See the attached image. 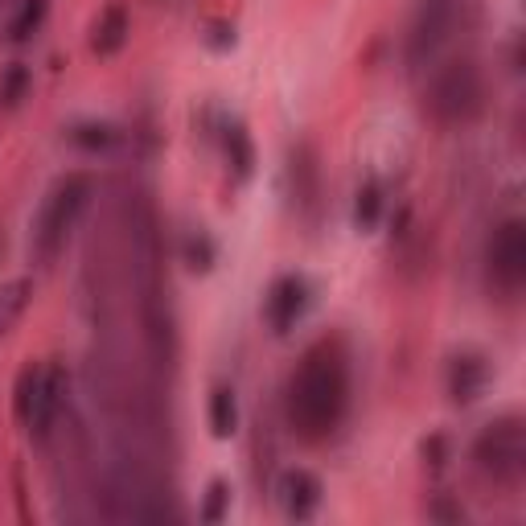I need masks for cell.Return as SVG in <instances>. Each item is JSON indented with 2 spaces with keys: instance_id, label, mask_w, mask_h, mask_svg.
Returning a JSON list of instances; mask_svg holds the SVG:
<instances>
[{
  "instance_id": "52a82bcc",
  "label": "cell",
  "mask_w": 526,
  "mask_h": 526,
  "mask_svg": "<svg viewBox=\"0 0 526 526\" xmlns=\"http://www.w3.org/2000/svg\"><path fill=\"white\" fill-rule=\"evenodd\" d=\"M457 13H461V0H424L416 13V25H411V62L432 58L448 42Z\"/></svg>"
},
{
  "instance_id": "4fadbf2b",
  "label": "cell",
  "mask_w": 526,
  "mask_h": 526,
  "mask_svg": "<svg viewBox=\"0 0 526 526\" xmlns=\"http://www.w3.org/2000/svg\"><path fill=\"white\" fill-rule=\"evenodd\" d=\"M235 424H239V407H235V391L227 387H218L214 399H210V428L218 440H227L235 436Z\"/></svg>"
},
{
  "instance_id": "8fae6325",
  "label": "cell",
  "mask_w": 526,
  "mask_h": 526,
  "mask_svg": "<svg viewBox=\"0 0 526 526\" xmlns=\"http://www.w3.org/2000/svg\"><path fill=\"white\" fill-rule=\"evenodd\" d=\"M29 292H33L29 280L0 284V337H9V329L21 321V313H25V305H29Z\"/></svg>"
},
{
  "instance_id": "ffe728a7",
  "label": "cell",
  "mask_w": 526,
  "mask_h": 526,
  "mask_svg": "<svg viewBox=\"0 0 526 526\" xmlns=\"http://www.w3.org/2000/svg\"><path fill=\"white\" fill-rule=\"evenodd\" d=\"M190 259H194V268H210V243H206V235H198V243L190 239Z\"/></svg>"
},
{
  "instance_id": "7a4b0ae2",
  "label": "cell",
  "mask_w": 526,
  "mask_h": 526,
  "mask_svg": "<svg viewBox=\"0 0 526 526\" xmlns=\"http://www.w3.org/2000/svg\"><path fill=\"white\" fill-rule=\"evenodd\" d=\"M87 198H91V181L83 173L66 177L58 190L46 198L42 218H37V231H33V247H37V259H42V263H54L62 255L74 222H79V214L87 210Z\"/></svg>"
},
{
  "instance_id": "ac0fdd59",
  "label": "cell",
  "mask_w": 526,
  "mask_h": 526,
  "mask_svg": "<svg viewBox=\"0 0 526 526\" xmlns=\"http://www.w3.org/2000/svg\"><path fill=\"white\" fill-rule=\"evenodd\" d=\"M231 494H227V485H210V502H206V522H218V514H222V502H227Z\"/></svg>"
},
{
  "instance_id": "9c48e42d",
  "label": "cell",
  "mask_w": 526,
  "mask_h": 526,
  "mask_svg": "<svg viewBox=\"0 0 526 526\" xmlns=\"http://www.w3.org/2000/svg\"><path fill=\"white\" fill-rule=\"evenodd\" d=\"M280 502H284L288 518H296V522L313 518V510H317V502H321V485H317V477L305 473V469L284 473V481H280Z\"/></svg>"
},
{
  "instance_id": "6da1fadb",
  "label": "cell",
  "mask_w": 526,
  "mask_h": 526,
  "mask_svg": "<svg viewBox=\"0 0 526 526\" xmlns=\"http://www.w3.org/2000/svg\"><path fill=\"white\" fill-rule=\"evenodd\" d=\"M346 403H350L346 358L337 354V346L321 342L305 354V362L288 383V420L305 440H321L342 424Z\"/></svg>"
},
{
  "instance_id": "277c9868",
  "label": "cell",
  "mask_w": 526,
  "mask_h": 526,
  "mask_svg": "<svg viewBox=\"0 0 526 526\" xmlns=\"http://www.w3.org/2000/svg\"><path fill=\"white\" fill-rule=\"evenodd\" d=\"M62 370L58 366H37V370H25L21 374V395H17V411H21V420L33 436H46L54 416H58V407H62Z\"/></svg>"
},
{
  "instance_id": "ba28073f",
  "label": "cell",
  "mask_w": 526,
  "mask_h": 526,
  "mask_svg": "<svg viewBox=\"0 0 526 526\" xmlns=\"http://www.w3.org/2000/svg\"><path fill=\"white\" fill-rule=\"evenodd\" d=\"M305 305H309V284L300 276H284L272 284L268 296H263V321H268L276 333H288L300 321V313H305Z\"/></svg>"
},
{
  "instance_id": "d6986e66",
  "label": "cell",
  "mask_w": 526,
  "mask_h": 526,
  "mask_svg": "<svg viewBox=\"0 0 526 526\" xmlns=\"http://www.w3.org/2000/svg\"><path fill=\"white\" fill-rule=\"evenodd\" d=\"M21 87H25V70L17 66V70H9V79H5V99L17 103V99H21Z\"/></svg>"
},
{
  "instance_id": "5bb4252c",
  "label": "cell",
  "mask_w": 526,
  "mask_h": 526,
  "mask_svg": "<svg viewBox=\"0 0 526 526\" xmlns=\"http://www.w3.org/2000/svg\"><path fill=\"white\" fill-rule=\"evenodd\" d=\"M227 153H231V161H235V173L247 177L251 165H255V153H251V140H247V132H243L239 124L227 128Z\"/></svg>"
},
{
  "instance_id": "8992f818",
  "label": "cell",
  "mask_w": 526,
  "mask_h": 526,
  "mask_svg": "<svg viewBox=\"0 0 526 526\" xmlns=\"http://www.w3.org/2000/svg\"><path fill=\"white\" fill-rule=\"evenodd\" d=\"M481 99V87H477V70L469 62H457L448 66L444 74H436L432 83V111L440 120H461L477 107Z\"/></svg>"
},
{
  "instance_id": "30bf717a",
  "label": "cell",
  "mask_w": 526,
  "mask_h": 526,
  "mask_svg": "<svg viewBox=\"0 0 526 526\" xmlns=\"http://www.w3.org/2000/svg\"><path fill=\"white\" fill-rule=\"evenodd\" d=\"M485 379H490V370H485L481 358H457L453 362V399L457 403H473L481 395Z\"/></svg>"
},
{
  "instance_id": "5b68a950",
  "label": "cell",
  "mask_w": 526,
  "mask_h": 526,
  "mask_svg": "<svg viewBox=\"0 0 526 526\" xmlns=\"http://www.w3.org/2000/svg\"><path fill=\"white\" fill-rule=\"evenodd\" d=\"M490 280L502 292H518L526 280V231L518 218L502 222L490 239Z\"/></svg>"
},
{
  "instance_id": "7c38bea8",
  "label": "cell",
  "mask_w": 526,
  "mask_h": 526,
  "mask_svg": "<svg viewBox=\"0 0 526 526\" xmlns=\"http://www.w3.org/2000/svg\"><path fill=\"white\" fill-rule=\"evenodd\" d=\"M128 42V13L124 9H107L95 25V50L99 54H116Z\"/></svg>"
},
{
  "instance_id": "2e32d148",
  "label": "cell",
  "mask_w": 526,
  "mask_h": 526,
  "mask_svg": "<svg viewBox=\"0 0 526 526\" xmlns=\"http://www.w3.org/2000/svg\"><path fill=\"white\" fill-rule=\"evenodd\" d=\"M379 210H383L379 185H366V190L358 194V222H362V227H374V222H379Z\"/></svg>"
},
{
  "instance_id": "e0dca14e",
  "label": "cell",
  "mask_w": 526,
  "mask_h": 526,
  "mask_svg": "<svg viewBox=\"0 0 526 526\" xmlns=\"http://www.w3.org/2000/svg\"><path fill=\"white\" fill-rule=\"evenodd\" d=\"M74 140L87 144V148H103V144H111V128H79Z\"/></svg>"
},
{
  "instance_id": "9a60e30c",
  "label": "cell",
  "mask_w": 526,
  "mask_h": 526,
  "mask_svg": "<svg viewBox=\"0 0 526 526\" xmlns=\"http://www.w3.org/2000/svg\"><path fill=\"white\" fill-rule=\"evenodd\" d=\"M42 17H46V0H25V9L9 25V37H13V42H21V37H29L37 25H42Z\"/></svg>"
},
{
  "instance_id": "3957f363",
  "label": "cell",
  "mask_w": 526,
  "mask_h": 526,
  "mask_svg": "<svg viewBox=\"0 0 526 526\" xmlns=\"http://www.w3.org/2000/svg\"><path fill=\"white\" fill-rule=\"evenodd\" d=\"M473 457L481 465V473H490L502 485H514L522 477L526 465V444H522V424L518 420H498L477 436Z\"/></svg>"
}]
</instances>
